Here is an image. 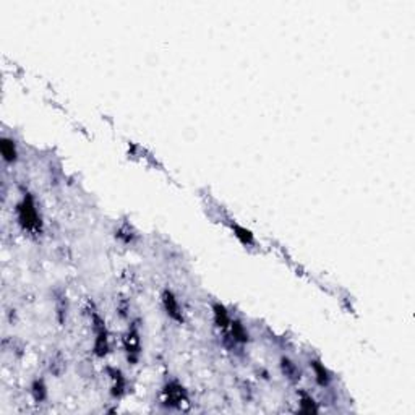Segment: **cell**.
Instances as JSON below:
<instances>
[{"label": "cell", "instance_id": "6da1fadb", "mask_svg": "<svg viewBox=\"0 0 415 415\" xmlns=\"http://www.w3.org/2000/svg\"><path fill=\"white\" fill-rule=\"evenodd\" d=\"M18 221H20L21 227L24 231L36 232L41 229V219L36 209L34 200L29 195L23 198V201L18 204Z\"/></svg>", "mask_w": 415, "mask_h": 415}, {"label": "cell", "instance_id": "7a4b0ae2", "mask_svg": "<svg viewBox=\"0 0 415 415\" xmlns=\"http://www.w3.org/2000/svg\"><path fill=\"white\" fill-rule=\"evenodd\" d=\"M163 303H164V307L167 310V315H169L170 318H174L177 321L183 320L182 312H180V305H178V302L174 297V294L169 292V290H166V292L163 294Z\"/></svg>", "mask_w": 415, "mask_h": 415}, {"label": "cell", "instance_id": "3957f363", "mask_svg": "<svg viewBox=\"0 0 415 415\" xmlns=\"http://www.w3.org/2000/svg\"><path fill=\"white\" fill-rule=\"evenodd\" d=\"M96 344H94V349H96V354L97 355H104L107 352V332H106V328H104L102 321L96 318Z\"/></svg>", "mask_w": 415, "mask_h": 415}, {"label": "cell", "instance_id": "277c9868", "mask_svg": "<svg viewBox=\"0 0 415 415\" xmlns=\"http://www.w3.org/2000/svg\"><path fill=\"white\" fill-rule=\"evenodd\" d=\"M164 396H166V402L170 406H178L180 402L185 401V393H183V388L178 386V385H169L166 386L164 389Z\"/></svg>", "mask_w": 415, "mask_h": 415}, {"label": "cell", "instance_id": "5b68a950", "mask_svg": "<svg viewBox=\"0 0 415 415\" xmlns=\"http://www.w3.org/2000/svg\"><path fill=\"white\" fill-rule=\"evenodd\" d=\"M125 349L128 352V358L130 355H138V352H140V337H138V332H136V330H130L128 334L125 336Z\"/></svg>", "mask_w": 415, "mask_h": 415}, {"label": "cell", "instance_id": "8992f818", "mask_svg": "<svg viewBox=\"0 0 415 415\" xmlns=\"http://www.w3.org/2000/svg\"><path fill=\"white\" fill-rule=\"evenodd\" d=\"M0 153H2L3 159L7 161V163H13L16 159V146L11 140L8 138H3L2 143H0Z\"/></svg>", "mask_w": 415, "mask_h": 415}, {"label": "cell", "instance_id": "52a82bcc", "mask_svg": "<svg viewBox=\"0 0 415 415\" xmlns=\"http://www.w3.org/2000/svg\"><path fill=\"white\" fill-rule=\"evenodd\" d=\"M214 320H216V325H218L219 328H222V330L231 325V318H229L226 308L222 305H219V303H216L214 305Z\"/></svg>", "mask_w": 415, "mask_h": 415}, {"label": "cell", "instance_id": "ba28073f", "mask_svg": "<svg viewBox=\"0 0 415 415\" xmlns=\"http://www.w3.org/2000/svg\"><path fill=\"white\" fill-rule=\"evenodd\" d=\"M312 367L315 370V375H317V381L320 383L321 386L328 385V381H330V376H328V371L325 368V365H321L320 362H313Z\"/></svg>", "mask_w": 415, "mask_h": 415}, {"label": "cell", "instance_id": "9c48e42d", "mask_svg": "<svg viewBox=\"0 0 415 415\" xmlns=\"http://www.w3.org/2000/svg\"><path fill=\"white\" fill-rule=\"evenodd\" d=\"M231 328H232L234 339L240 340V342H245V340H249V332L245 331V328L242 326L239 321H231Z\"/></svg>", "mask_w": 415, "mask_h": 415}, {"label": "cell", "instance_id": "30bf717a", "mask_svg": "<svg viewBox=\"0 0 415 415\" xmlns=\"http://www.w3.org/2000/svg\"><path fill=\"white\" fill-rule=\"evenodd\" d=\"M234 231H235V235H237L244 244H251L253 242V234L250 231H247V229L240 227V226H234Z\"/></svg>", "mask_w": 415, "mask_h": 415}, {"label": "cell", "instance_id": "8fae6325", "mask_svg": "<svg viewBox=\"0 0 415 415\" xmlns=\"http://www.w3.org/2000/svg\"><path fill=\"white\" fill-rule=\"evenodd\" d=\"M302 412H317V404H315V401L310 398V396H303L302 399Z\"/></svg>", "mask_w": 415, "mask_h": 415}]
</instances>
